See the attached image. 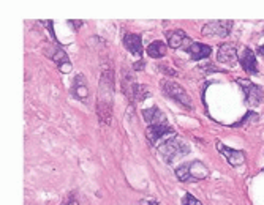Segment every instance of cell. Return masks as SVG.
<instances>
[{"mask_svg": "<svg viewBox=\"0 0 264 205\" xmlns=\"http://www.w3.org/2000/svg\"><path fill=\"white\" fill-rule=\"evenodd\" d=\"M46 56L56 62L60 73H70L71 71V63L68 60V56L59 46H51L49 49H46Z\"/></svg>", "mask_w": 264, "mask_h": 205, "instance_id": "cell-8", "label": "cell"}, {"mask_svg": "<svg viewBox=\"0 0 264 205\" xmlns=\"http://www.w3.org/2000/svg\"><path fill=\"white\" fill-rule=\"evenodd\" d=\"M231 29H233V21H212L203 27L201 34L204 37L225 38L231 34Z\"/></svg>", "mask_w": 264, "mask_h": 205, "instance_id": "cell-6", "label": "cell"}, {"mask_svg": "<svg viewBox=\"0 0 264 205\" xmlns=\"http://www.w3.org/2000/svg\"><path fill=\"white\" fill-rule=\"evenodd\" d=\"M184 51L189 54L190 59L192 60H203V59H207L209 56H211V52H212V48L211 46H207V45H203V43H198V41H192L189 43Z\"/></svg>", "mask_w": 264, "mask_h": 205, "instance_id": "cell-11", "label": "cell"}, {"mask_svg": "<svg viewBox=\"0 0 264 205\" xmlns=\"http://www.w3.org/2000/svg\"><path fill=\"white\" fill-rule=\"evenodd\" d=\"M182 205H203L200 200H198L193 194H190V192H187L185 196L182 197Z\"/></svg>", "mask_w": 264, "mask_h": 205, "instance_id": "cell-21", "label": "cell"}, {"mask_svg": "<svg viewBox=\"0 0 264 205\" xmlns=\"http://www.w3.org/2000/svg\"><path fill=\"white\" fill-rule=\"evenodd\" d=\"M158 152L161 153V156H164V161L166 163H172L175 158L184 156L190 152L189 144H185V141H182L181 137H169L166 139L161 145H158Z\"/></svg>", "mask_w": 264, "mask_h": 205, "instance_id": "cell-3", "label": "cell"}, {"mask_svg": "<svg viewBox=\"0 0 264 205\" xmlns=\"http://www.w3.org/2000/svg\"><path fill=\"white\" fill-rule=\"evenodd\" d=\"M217 150L226 158V161L233 167H239L245 163V152H242V150L229 148V147L223 145L222 142H217Z\"/></svg>", "mask_w": 264, "mask_h": 205, "instance_id": "cell-7", "label": "cell"}, {"mask_svg": "<svg viewBox=\"0 0 264 205\" xmlns=\"http://www.w3.org/2000/svg\"><path fill=\"white\" fill-rule=\"evenodd\" d=\"M70 92L76 100L87 103V100H89V87H87V81L84 78V74H76Z\"/></svg>", "mask_w": 264, "mask_h": 205, "instance_id": "cell-12", "label": "cell"}, {"mask_svg": "<svg viewBox=\"0 0 264 205\" xmlns=\"http://www.w3.org/2000/svg\"><path fill=\"white\" fill-rule=\"evenodd\" d=\"M174 134V128L169 126L168 123H161V125H149L146 129V137L149 139V142L152 145H157L158 141L164 136Z\"/></svg>", "mask_w": 264, "mask_h": 205, "instance_id": "cell-9", "label": "cell"}, {"mask_svg": "<svg viewBox=\"0 0 264 205\" xmlns=\"http://www.w3.org/2000/svg\"><path fill=\"white\" fill-rule=\"evenodd\" d=\"M114 71L111 68H103L97 93V114L103 125L111 123L113 117V100H114Z\"/></svg>", "mask_w": 264, "mask_h": 205, "instance_id": "cell-1", "label": "cell"}, {"mask_svg": "<svg viewBox=\"0 0 264 205\" xmlns=\"http://www.w3.org/2000/svg\"><path fill=\"white\" fill-rule=\"evenodd\" d=\"M236 82L242 87V90H244V96H245V101L248 106H258L262 98H264V92L262 89L259 87V85L253 84L251 81L248 79H236Z\"/></svg>", "mask_w": 264, "mask_h": 205, "instance_id": "cell-5", "label": "cell"}, {"mask_svg": "<svg viewBox=\"0 0 264 205\" xmlns=\"http://www.w3.org/2000/svg\"><path fill=\"white\" fill-rule=\"evenodd\" d=\"M68 24L74 27V30H78L82 26V21H68Z\"/></svg>", "mask_w": 264, "mask_h": 205, "instance_id": "cell-23", "label": "cell"}, {"mask_svg": "<svg viewBox=\"0 0 264 205\" xmlns=\"http://www.w3.org/2000/svg\"><path fill=\"white\" fill-rule=\"evenodd\" d=\"M239 56H237V51L234 45H228V43H223L222 46L218 48L217 51V60L220 63H225V65H234L237 62Z\"/></svg>", "mask_w": 264, "mask_h": 205, "instance_id": "cell-13", "label": "cell"}, {"mask_svg": "<svg viewBox=\"0 0 264 205\" xmlns=\"http://www.w3.org/2000/svg\"><path fill=\"white\" fill-rule=\"evenodd\" d=\"M135 76H133V73L128 71L127 68L122 70V78H120V87H122L124 93L128 96L130 90L133 89V85H135Z\"/></svg>", "mask_w": 264, "mask_h": 205, "instance_id": "cell-19", "label": "cell"}, {"mask_svg": "<svg viewBox=\"0 0 264 205\" xmlns=\"http://www.w3.org/2000/svg\"><path fill=\"white\" fill-rule=\"evenodd\" d=\"M239 62L240 67L244 68L245 73L248 74H258V62H256V56L250 48H244L239 56Z\"/></svg>", "mask_w": 264, "mask_h": 205, "instance_id": "cell-10", "label": "cell"}, {"mask_svg": "<svg viewBox=\"0 0 264 205\" xmlns=\"http://www.w3.org/2000/svg\"><path fill=\"white\" fill-rule=\"evenodd\" d=\"M149 96H150L149 89L146 87V85H141L138 82L133 85V89H131L128 93L130 101H133V103H142V101H146Z\"/></svg>", "mask_w": 264, "mask_h": 205, "instance_id": "cell-17", "label": "cell"}, {"mask_svg": "<svg viewBox=\"0 0 264 205\" xmlns=\"http://www.w3.org/2000/svg\"><path fill=\"white\" fill-rule=\"evenodd\" d=\"M65 205H79V202H78V200H76V199H74V197L71 196V197L68 199V202H67V203H65Z\"/></svg>", "mask_w": 264, "mask_h": 205, "instance_id": "cell-25", "label": "cell"}, {"mask_svg": "<svg viewBox=\"0 0 264 205\" xmlns=\"http://www.w3.org/2000/svg\"><path fill=\"white\" fill-rule=\"evenodd\" d=\"M144 65H146V63L141 60V62H138V63L133 65V68H135V70H144Z\"/></svg>", "mask_w": 264, "mask_h": 205, "instance_id": "cell-24", "label": "cell"}, {"mask_svg": "<svg viewBox=\"0 0 264 205\" xmlns=\"http://www.w3.org/2000/svg\"><path fill=\"white\" fill-rule=\"evenodd\" d=\"M160 87H161L163 95L168 96V98H171L172 101H175L181 106H185L187 109H192V107H193V101L190 98V95L187 93V90L184 87H181L178 82L164 79V81H161Z\"/></svg>", "mask_w": 264, "mask_h": 205, "instance_id": "cell-4", "label": "cell"}, {"mask_svg": "<svg viewBox=\"0 0 264 205\" xmlns=\"http://www.w3.org/2000/svg\"><path fill=\"white\" fill-rule=\"evenodd\" d=\"M255 122H258V114L253 112V111H248L244 117H242V120L233 123V126H234V128H240V126H247V125L255 123Z\"/></svg>", "mask_w": 264, "mask_h": 205, "instance_id": "cell-20", "label": "cell"}, {"mask_svg": "<svg viewBox=\"0 0 264 205\" xmlns=\"http://www.w3.org/2000/svg\"><path fill=\"white\" fill-rule=\"evenodd\" d=\"M200 68H201L203 73H215V71H218L217 68L212 67V65H207V67H206V65H203V67H200Z\"/></svg>", "mask_w": 264, "mask_h": 205, "instance_id": "cell-22", "label": "cell"}, {"mask_svg": "<svg viewBox=\"0 0 264 205\" xmlns=\"http://www.w3.org/2000/svg\"><path fill=\"white\" fill-rule=\"evenodd\" d=\"M258 54H259V56H262V57H264V45L258 48Z\"/></svg>", "mask_w": 264, "mask_h": 205, "instance_id": "cell-26", "label": "cell"}, {"mask_svg": "<svg viewBox=\"0 0 264 205\" xmlns=\"http://www.w3.org/2000/svg\"><path fill=\"white\" fill-rule=\"evenodd\" d=\"M166 37H168V46L172 48V49H179V48H185L187 45L185 43H192L187 37V34L181 29H175V30H171V32H166Z\"/></svg>", "mask_w": 264, "mask_h": 205, "instance_id": "cell-14", "label": "cell"}, {"mask_svg": "<svg viewBox=\"0 0 264 205\" xmlns=\"http://www.w3.org/2000/svg\"><path fill=\"white\" fill-rule=\"evenodd\" d=\"M124 45L127 48V51H130L133 56L136 57H142V40L139 35L136 34H127L124 37Z\"/></svg>", "mask_w": 264, "mask_h": 205, "instance_id": "cell-15", "label": "cell"}, {"mask_svg": "<svg viewBox=\"0 0 264 205\" xmlns=\"http://www.w3.org/2000/svg\"><path fill=\"white\" fill-rule=\"evenodd\" d=\"M147 54L152 59H161V57H164V54H166V45L160 40L152 41L147 46Z\"/></svg>", "mask_w": 264, "mask_h": 205, "instance_id": "cell-18", "label": "cell"}, {"mask_svg": "<svg viewBox=\"0 0 264 205\" xmlns=\"http://www.w3.org/2000/svg\"><path fill=\"white\" fill-rule=\"evenodd\" d=\"M146 205H161V203H160V202H157V200H149Z\"/></svg>", "mask_w": 264, "mask_h": 205, "instance_id": "cell-27", "label": "cell"}, {"mask_svg": "<svg viewBox=\"0 0 264 205\" xmlns=\"http://www.w3.org/2000/svg\"><path fill=\"white\" fill-rule=\"evenodd\" d=\"M142 117L149 125H161V123H168L166 122V115H164L157 106H152L149 109L142 111Z\"/></svg>", "mask_w": 264, "mask_h": 205, "instance_id": "cell-16", "label": "cell"}, {"mask_svg": "<svg viewBox=\"0 0 264 205\" xmlns=\"http://www.w3.org/2000/svg\"><path fill=\"white\" fill-rule=\"evenodd\" d=\"M207 175H209V170L201 163V161H190V163H184L175 169V177L184 183L204 180Z\"/></svg>", "mask_w": 264, "mask_h": 205, "instance_id": "cell-2", "label": "cell"}]
</instances>
